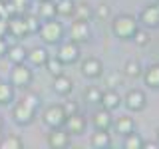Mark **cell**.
<instances>
[{"label":"cell","mask_w":159,"mask_h":149,"mask_svg":"<svg viewBox=\"0 0 159 149\" xmlns=\"http://www.w3.org/2000/svg\"><path fill=\"white\" fill-rule=\"evenodd\" d=\"M38 36L44 44H60L64 38V26L58 22L56 18L44 20L38 28Z\"/></svg>","instance_id":"obj_1"},{"label":"cell","mask_w":159,"mask_h":149,"mask_svg":"<svg viewBox=\"0 0 159 149\" xmlns=\"http://www.w3.org/2000/svg\"><path fill=\"white\" fill-rule=\"evenodd\" d=\"M111 30L119 40H131V36L137 30V20L133 16H129V14H119V16H116V20H113Z\"/></svg>","instance_id":"obj_2"},{"label":"cell","mask_w":159,"mask_h":149,"mask_svg":"<svg viewBox=\"0 0 159 149\" xmlns=\"http://www.w3.org/2000/svg\"><path fill=\"white\" fill-rule=\"evenodd\" d=\"M36 109L38 107H34L32 103H28L26 99H22V102H18L16 106H14L12 117H14L16 123H20V125H28V123H32L34 115H36Z\"/></svg>","instance_id":"obj_3"},{"label":"cell","mask_w":159,"mask_h":149,"mask_svg":"<svg viewBox=\"0 0 159 149\" xmlns=\"http://www.w3.org/2000/svg\"><path fill=\"white\" fill-rule=\"evenodd\" d=\"M66 109H64V106H50L46 111H44V123L54 129V127H64V123H66Z\"/></svg>","instance_id":"obj_4"},{"label":"cell","mask_w":159,"mask_h":149,"mask_svg":"<svg viewBox=\"0 0 159 149\" xmlns=\"http://www.w3.org/2000/svg\"><path fill=\"white\" fill-rule=\"evenodd\" d=\"M32 82V70L24 64H14L12 72H10V84L14 88H26Z\"/></svg>","instance_id":"obj_5"},{"label":"cell","mask_w":159,"mask_h":149,"mask_svg":"<svg viewBox=\"0 0 159 149\" xmlns=\"http://www.w3.org/2000/svg\"><path fill=\"white\" fill-rule=\"evenodd\" d=\"M56 58L62 64H74V62H78V58H80V44L72 42V40L62 42V44H60V48H58Z\"/></svg>","instance_id":"obj_6"},{"label":"cell","mask_w":159,"mask_h":149,"mask_svg":"<svg viewBox=\"0 0 159 149\" xmlns=\"http://www.w3.org/2000/svg\"><path fill=\"white\" fill-rule=\"evenodd\" d=\"M70 40L76 44L88 42L89 40V24L86 20H74L70 26Z\"/></svg>","instance_id":"obj_7"},{"label":"cell","mask_w":159,"mask_h":149,"mask_svg":"<svg viewBox=\"0 0 159 149\" xmlns=\"http://www.w3.org/2000/svg\"><path fill=\"white\" fill-rule=\"evenodd\" d=\"M48 145L54 149H64L70 145V133L64 127H54L48 135Z\"/></svg>","instance_id":"obj_8"},{"label":"cell","mask_w":159,"mask_h":149,"mask_svg":"<svg viewBox=\"0 0 159 149\" xmlns=\"http://www.w3.org/2000/svg\"><path fill=\"white\" fill-rule=\"evenodd\" d=\"M64 129L70 133V135H80L86 129V117H82L80 113H72V115L66 117V123H64Z\"/></svg>","instance_id":"obj_9"},{"label":"cell","mask_w":159,"mask_h":149,"mask_svg":"<svg viewBox=\"0 0 159 149\" xmlns=\"http://www.w3.org/2000/svg\"><path fill=\"white\" fill-rule=\"evenodd\" d=\"M102 72H103V64L99 62L98 58H88V60H84V62H82V74L86 78L96 79V78L102 76Z\"/></svg>","instance_id":"obj_10"},{"label":"cell","mask_w":159,"mask_h":149,"mask_svg":"<svg viewBox=\"0 0 159 149\" xmlns=\"http://www.w3.org/2000/svg\"><path fill=\"white\" fill-rule=\"evenodd\" d=\"M139 18H141V22L147 28H157L159 26V4H149V6H145Z\"/></svg>","instance_id":"obj_11"},{"label":"cell","mask_w":159,"mask_h":149,"mask_svg":"<svg viewBox=\"0 0 159 149\" xmlns=\"http://www.w3.org/2000/svg\"><path fill=\"white\" fill-rule=\"evenodd\" d=\"M8 34H12L14 38H24L28 36V28H26V22H24L22 16H10L8 18Z\"/></svg>","instance_id":"obj_12"},{"label":"cell","mask_w":159,"mask_h":149,"mask_svg":"<svg viewBox=\"0 0 159 149\" xmlns=\"http://www.w3.org/2000/svg\"><path fill=\"white\" fill-rule=\"evenodd\" d=\"M125 103L131 111H141L145 107V96H143L141 89H129L125 96Z\"/></svg>","instance_id":"obj_13"},{"label":"cell","mask_w":159,"mask_h":149,"mask_svg":"<svg viewBox=\"0 0 159 149\" xmlns=\"http://www.w3.org/2000/svg\"><path fill=\"white\" fill-rule=\"evenodd\" d=\"M119 102H121V97L117 96V92H113V89H107V92L102 93V97H99V106L103 109H107V111H111V109H117L119 107Z\"/></svg>","instance_id":"obj_14"},{"label":"cell","mask_w":159,"mask_h":149,"mask_svg":"<svg viewBox=\"0 0 159 149\" xmlns=\"http://www.w3.org/2000/svg\"><path fill=\"white\" fill-rule=\"evenodd\" d=\"M6 56L12 64H24L26 62V56H28V50L22 44H14V46H8Z\"/></svg>","instance_id":"obj_15"},{"label":"cell","mask_w":159,"mask_h":149,"mask_svg":"<svg viewBox=\"0 0 159 149\" xmlns=\"http://www.w3.org/2000/svg\"><path fill=\"white\" fill-rule=\"evenodd\" d=\"M58 16V10H56V2L52 0H40V6H38V18L40 20H52Z\"/></svg>","instance_id":"obj_16"},{"label":"cell","mask_w":159,"mask_h":149,"mask_svg":"<svg viewBox=\"0 0 159 149\" xmlns=\"http://www.w3.org/2000/svg\"><path fill=\"white\" fill-rule=\"evenodd\" d=\"M54 92L60 93V96H68L70 92H72V88H74V84H72V79H70L68 76H64V74H60V76H54Z\"/></svg>","instance_id":"obj_17"},{"label":"cell","mask_w":159,"mask_h":149,"mask_svg":"<svg viewBox=\"0 0 159 149\" xmlns=\"http://www.w3.org/2000/svg\"><path fill=\"white\" fill-rule=\"evenodd\" d=\"M93 125H96V129H106V131L113 125V119L107 109H99L93 113Z\"/></svg>","instance_id":"obj_18"},{"label":"cell","mask_w":159,"mask_h":149,"mask_svg":"<svg viewBox=\"0 0 159 149\" xmlns=\"http://www.w3.org/2000/svg\"><path fill=\"white\" fill-rule=\"evenodd\" d=\"M48 58L50 56H48V52L44 48H32L28 52V56H26V60H30V64H32V66H44Z\"/></svg>","instance_id":"obj_19"},{"label":"cell","mask_w":159,"mask_h":149,"mask_svg":"<svg viewBox=\"0 0 159 149\" xmlns=\"http://www.w3.org/2000/svg\"><path fill=\"white\" fill-rule=\"evenodd\" d=\"M92 145L98 147V149H106V147L111 145V137H109V133L106 129H98L92 135Z\"/></svg>","instance_id":"obj_20"},{"label":"cell","mask_w":159,"mask_h":149,"mask_svg":"<svg viewBox=\"0 0 159 149\" xmlns=\"http://www.w3.org/2000/svg\"><path fill=\"white\" fill-rule=\"evenodd\" d=\"M143 79H145V84L149 88L157 89L159 88V64H153V66H149L145 70V74H143Z\"/></svg>","instance_id":"obj_21"},{"label":"cell","mask_w":159,"mask_h":149,"mask_svg":"<svg viewBox=\"0 0 159 149\" xmlns=\"http://www.w3.org/2000/svg\"><path fill=\"white\" fill-rule=\"evenodd\" d=\"M14 97V88L12 84H6L0 79V106H8Z\"/></svg>","instance_id":"obj_22"},{"label":"cell","mask_w":159,"mask_h":149,"mask_svg":"<svg viewBox=\"0 0 159 149\" xmlns=\"http://www.w3.org/2000/svg\"><path fill=\"white\" fill-rule=\"evenodd\" d=\"M133 127H135V123H133V119L127 117V115L119 117L117 121H116V129H117V133H121V135H127V133H131Z\"/></svg>","instance_id":"obj_23"},{"label":"cell","mask_w":159,"mask_h":149,"mask_svg":"<svg viewBox=\"0 0 159 149\" xmlns=\"http://www.w3.org/2000/svg\"><path fill=\"white\" fill-rule=\"evenodd\" d=\"M143 143H145V141H143V137L137 135L135 131H131V133H127V135H125L123 145H125V149H141Z\"/></svg>","instance_id":"obj_24"},{"label":"cell","mask_w":159,"mask_h":149,"mask_svg":"<svg viewBox=\"0 0 159 149\" xmlns=\"http://www.w3.org/2000/svg\"><path fill=\"white\" fill-rule=\"evenodd\" d=\"M74 8H76L74 0H60V2H56V10L60 16H72Z\"/></svg>","instance_id":"obj_25"},{"label":"cell","mask_w":159,"mask_h":149,"mask_svg":"<svg viewBox=\"0 0 159 149\" xmlns=\"http://www.w3.org/2000/svg\"><path fill=\"white\" fill-rule=\"evenodd\" d=\"M22 139L18 135H8L0 141V149H22Z\"/></svg>","instance_id":"obj_26"},{"label":"cell","mask_w":159,"mask_h":149,"mask_svg":"<svg viewBox=\"0 0 159 149\" xmlns=\"http://www.w3.org/2000/svg\"><path fill=\"white\" fill-rule=\"evenodd\" d=\"M24 22H26V28H28V34H36L38 32V28H40V18L38 16H34V14H24Z\"/></svg>","instance_id":"obj_27"},{"label":"cell","mask_w":159,"mask_h":149,"mask_svg":"<svg viewBox=\"0 0 159 149\" xmlns=\"http://www.w3.org/2000/svg\"><path fill=\"white\" fill-rule=\"evenodd\" d=\"M74 14H76V20H86V22H89V18L93 16L92 8L88 6V4H80V6L74 8Z\"/></svg>","instance_id":"obj_28"},{"label":"cell","mask_w":159,"mask_h":149,"mask_svg":"<svg viewBox=\"0 0 159 149\" xmlns=\"http://www.w3.org/2000/svg\"><path fill=\"white\" fill-rule=\"evenodd\" d=\"M44 66L48 68V72L52 74V76H60V74H62V68H64V64L60 62L58 58H48Z\"/></svg>","instance_id":"obj_29"},{"label":"cell","mask_w":159,"mask_h":149,"mask_svg":"<svg viewBox=\"0 0 159 149\" xmlns=\"http://www.w3.org/2000/svg\"><path fill=\"white\" fill-rule=\"evenodd\" d=\"M131 40L137 44V46H147V44H149V34L145 32V30H139V28H137L135 34L131 36Z\"/></svg>","instance_id":"obj_30"},{"label":"cell","mask_w":159,"mask_h":149,"mask_svg":"<svg viewBox=\"0 0 159 149\" xmlns=\"http://www.w3.org/2000/svg\"><path fill=\"white\" fill-rule=\"evenodd\" d=\"M125 74L131 78H137L139 74H141V68H139V64L135 62V60H129V62L125 64Z\"/></svg>","instance_id":"obj_31"},{"label":"cell","mask_w":159,"mask_h":149,"mask_svg":"<svg viewBox=\"0 0 159 149\" xmlns=\"http://www.w3.org/2000/svg\"><path fill=\"white\" fill-rule=\"evenodd\" d=\"M99 97H102V92H99L98 88H88L86 102H89V103H99Z\"/></svg>","instance_id":"obj_32"},{"label":"cell","mask_w":159,"mask_h":149,"mask_svg":"<svg viewBox=\"0 0 159 149\" xmlns=\"http://www.w3.org/2000/svg\"><path fill=\"white\" fill-rule=\"evenodd\" d=\"M10 2L16 6V10H18V14L20 12H24V10L28 8V4H30V0H10Z\"/></svg>","instance_id":"obj_33"},{"label":"cell","mask_w":159,"mask_h":149,"mask_svg":"<svg viewBox=\"0 0 159 149\" xmlns=\"http://www.w3.org/2000/svg\"><path fill=\"white\" fill-rule=\"evenodd\" d=\"M6 34H8V20L0 18V38H6Z\"/></svg>","instance_id":"obj_34"},{"label":"cell","mask_w":159,"mask_h":149,"mask_svg":"<svg viewBox=\"0 0 159 149\" xmlns=\"http://www.w3.org/2000/svg\"><path fill=\"white\" fill-rule=\"evenodd\" d=\"M64 109H66L68 115H72V113H76V111H78V106H76L74 102H68V103H64Z\"/></svg>","instance_id":"obj_35"},{"label":"cell","mask_w":159,"mask_h":149,"mask_svg":"<svg viewBox=\"0 0 159 149\" xmlns=\"http://www.w3.org/2000/svg\"><path fill=\"white\" fill-rule=\"evenodd\" d=\"M96 14H98L99 18H107V14H109V8L106 6V4H102V6L98 8V12H96Z\"/></svg>","instance_id":"obj_36"},{"label":"cell","mask_w":159,"mask_h":149,"mask_svg":"<svg viewBox=\"0 0 159 149\" xmlns=\"http://www.w3.org/2000/svg\"><path fill=\"white\" fill-rule=\"evenodd\" d=\"M6 50H8L6 40H4V38H0V58H2V56H6Z\"/></svg>","instance_id":"obj_37"},{"label":"cell","mask_w":159,"mask_h":149,"mask_svg":"<svg viewBox=\"0 0 159 149\" xmlns=\"http://www.w3.org/2000/svg\"><path fill=\"white\" fill-rule=\"evenodd\" d=\"M4 0H0V18H6V12H4Z\"/></svg>","instance_id":"obj_38"},{"label":"cell","mask_w":159,"mask_h":149,"mask_svg":"<svg viewBox=\"0 0 159 149\" xmlns=\"http://www.w3.org/2000/svg\"><path fill=\"white\" fill-rule=\"evenodd\" d=\"M143 147H147V149H157V143H151V141H149V143H143Z\"/></svg>","instance_id":"obj_39"},{"label":"cell","mask_w":159,"mask_h":149,"mask_svg":"<svg viewBox=\"0 0 159 149\" xmlns=\"http://www.w3.org/2000/svg\"><path fill=\"white\" fill-rule=\"evenodd\" d=\"M0 131H2V119H0Z\"/></svg>","instance_id":"obj_40"},{"label":"cell","mask_w":159,"mask_h":149,"mask_svg":"<svg viewBox=\"0 0 159 149\" xmlns=\"http://www.w3.org/2000/svg\"><path fill=\"white\" fill-rule=\"evenodd\" d=\"M157 139H159V129H157Z\"/></svg>","instance_id":"obj_41"},{"label":"cell","mask_w":159,"mask_h":149,"mask_svg":"<svg viewBox=\"0 0 159 149\" xmlns=\"http://www.w3.org/2000/svg\"><path fill=\"white\" fill-rule=\"evenodd\" d=\"M157 4H159V2H157Z\"/></svg>","instance_id":"obj_42"}]
</instances>
